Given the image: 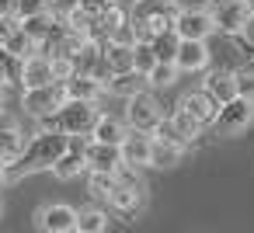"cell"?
<instances>
[{
  "instance_id": "6da1fadb",
  "label": "cell",
  "mask_w": 254,
  "mask_h": 233,
  "mask_svg": "<svg viewBox=\"0 0 254 233\" xmlns=\"http://www.w3.org/2000/svg\"><path fill=\"white\" fill-rule=\"evenodd\" d=\"M66 146H70V136H66V132H56V129H39V132L28 139L25 153H21V157L7 167L11 181H14V177H21V174L53 171V167H56V160L66 153Z\"/></svg>"
},
{
  "instance_id": "7a4b0ae2",
  "label": "cell",
  "mask_w": 254,
  "mask_h": 233,
  "mask_svg": "<svg viewBox=\"0 0 254 233\" xmlns=\"http://www.w3.org/2000/svg\"><path fill=\"white\" fill-rule=\"evenodd\" d=\"M178 14H181L178 0H136V7L129 14L136 42H153V35L171 32L174 21H178Z\"/></svg>"
},
{
  "instance_id": "3957f363",
  "label": "cell",
  "mask_w": 254,
  "mask_h": 233,
  "mask_svg": "<svg viewBox=\"0 0 254 233\" xmlns=\"http://www.w3.org/2000/svg\"><path fill=\"white\" fill-rule=\"evenodd\" d=\"M98 115H101V112H98V101L66 98L63 108H56L53 115H46V118H39V122H42V129H56V132H66L70 139H77V136H91Z\"/></svg>"
},
{
  "instance_id": "277c9868",
  "label": "cell",
  "mask_w": 254,
  "mask_h": 233,
  "mask_svg": "<svg viewBox=\"0 0 254 233\" xmlns=\"http://www.w3.org/2000/svg\"><path fill=\"white\" fill-rule=\"evenodd\" d=\"M66 98H70L66 87H63L60 80H53V84H42V87H25L21 108H25V115H32V118H46V115H53L56 108H63Z\"/></svg>"
},
{
  "instance_id": "5b68a950",
  "label": "cell",
  "mask_w": 254,
  "mask_h": 233,
  "mask_svg": "<svg viewBox=\"0 0 254 233\" xmlns=\"http://www.w3.org/2000/svg\"><path fill=\"white\" fill-rule=\"evenodd\" d=\"M126 122L129 129H139V132H157L160 122H164V112H160V101L146 91L126 98Z\"/></svg>"
},
{
  "instance_id": "8992f818",
  "label": "cell",
  "mask_w": 254,
  "mask_h": 233,
  "mask_svg": "<svg viewBox=\"0 0 254 233\" xmlns=\"http://www.w3.org/2000/svg\"><path fill=\"white\" fill-rule=\"evenodd\" d=\"M251 122H254V101L244 98V94H237V98H230V101L219 105V115H216L212 125H216L219 136H240Z\"/></svg>"
},
{
  "instance_id": "52a82bcc",
  "label": "cell",
  "mask_w": 254,
  "mask_h": 233,
  "mask_svg": "<svg viewBox=\"0 0 254 233\" xmlns=\"http://www.w3.org/2000/svg\"><path fill=\"white\" fill-rule=\"evenodd\" d=\"M209 11H212L216 32H226V35H240L247 18L254 14L251 0H209Z\"/></svg>"
},
{
  "instance_id": "ba28073f",
  "label": "cell",
  "mask_w": 254,
  "mask_h": 233,
  "mask_svg": "<svg viewBox=\"0 0 254 233\" xmlns=\"http://www.w3.org/2000/svg\"><path fill=\"white\" fill-rule=\"evenodd\" d=\"M77 216L80 212L73 205H66V202H46L35 212V226L46 230V233H73L77 230Z\"/></svg>"
},
{
  "instance_id": "9c48e42d",
  "label": "cell",
  "mask_w": 254,
  "mask_h": 233,
  "mask_svg": "<svg viewBox=\"0 0 254 233\" xmlns=\"http://www.w3.org/2000/svg\"><path fill=\"white\" fill-rule=\"evenodd\" d=\"M174 32L181 39H209L216 32V21H212V11L209 7H181L178 21H174Z\"/></svg>"
},
{
  "instance_id": "30bf717a",
  "label": "cell",
  "mask_w": 254,
  "mask_h": 233,
  "mask_svg": "<svg viewBox=\"0 0 254 233\" xmlns=\"http://www.w3.org/2000/svg\"><path fill=\"white\" fill-rule=\"evenodd\" d=\"M25 146H28V143H25V132H21L18 118L0 108V164L11 167V164L25 153Z\"/></svg>"
},
{
  "instance_id": "8fae6325",
  "label": "cell",
  "mask_w": 254,
  "mask_h": 233,
  "mask_svg": "<svg viewBox=\"0 0 254 233\" xmlns=\"http://www.w3.org/2000/svg\"><path fill=\"white\" fill-rule=\"evenodd\" d=\"M84 157H87V171H101V174H119V167L126 164L122 160V146L115 143H84Z\"/></svg>"
},
{
  "instance_id": "7c38bea8",
  "label": "cell",
  "mask_w": 254,
  "mask_h": 233,
  "mask_svg": "<svg viewBox=\"0 0 254 233\" xmlns=\"http://www.w3.org/2000/svg\"><path fill=\"white\" fill-rule=\"evenodd\" d=\"M122 160L132 167H153V132L129 129V136L122 139Z\"/></svg>"
},
{
  "instance_id": "4fadbf2b",
  "label": "cell",
  "mask_w": 254,
  "mask_h": 233,
  "mask_svg": "<svg viewBox=\"0 0 254 233\" xmlns=\"http://www.w3.org/2000/svg\"><path fill=\"white\" fill-rule=\"evenodd\" d=\"M174 63H178V70H181V73H198V70H205V66H209L205 39H181Z\"/></svg>"
},
{
  "instance_id": "5bb4252c",
  "label": "cell",
  "mask_w": 254,
  "mask_h": 233,
  "mask_svg": "<svg viewBox=\"0 0 254 233\" xmlns=\"http://www.w3.org/2000/svg\"><path fill=\"white\" fill-rule=\"evenodd\" d=\"M178 108H185V112H191L202 125H212L216 122V115H219V101L202 87V91H188L181 101H178Z\"/></svg>"
},
{
  "instance_id": "9a60e30c",
  "label": "cell",
  "mask_w": 254,
  "mask_h": 233,
  "mask_svg": "<svg viewBox=\"0 0 254 233\" xmlns=\"http://www.w3.org/2000/svg\"><path fill=\"white\" fill-rule=\"evenodd\" d=\"M56 73H53V56L49 53H35L32 59H25V70H21V87H42V84H53Z\"/></svg>"
},
{
  "instance_id": "2e32d148",
  "label": "cell",
  "mask_w": 254,
  "mask_h": 233,
  "mask_svg": "<svg viewBox=\"0 0 254 233\" xmlns=\"http://www.w3.org/2000/svg\"><path fill=\"white\" fill-rule=\"evenodd\" d=\"M63 87H66V94L77 98V101H101L105 91H108V84L98 80V77H91V73H73Z\"/></svg>"
},
{
  "instance_id": "e0dca14e",
  "label": "cell",
  "mask_w": 254,
  "mask_h": 233,
  "mask_svg": "<svg viewBox=\"0 0 254 233\" xmlns=\"http://www.w3.org/2000/svg\"><path fill=\"white\" fill-rule=\"evenodd\" d=\"M143 202H146V188H143V184H122V181H119V188H115L112 198H108V205H112L115 212H126V216L139 212Z\"/></svg>"
},
{
  "instance_id": "ac0fdd59",
  "label": "cell",
  "mask_w": 254,
  "mask_h": 233,
  "mask_svg": "<svg viewBox=\"0 0 254 233\" xmlns=\"http://www.w3.org/2000/svg\"><path fill=\"white\" fill-rule=\"evenodd\" d=\"M80 171H87V157H84V143H70L66 146V153L56 160V167H53V174L60 177V181H73V177H80Z\"/></svg>"
},
{
  "instance_id": "d6986e66",
  "label": "cell",
  "mask_w": 254,
  "mask_h": 233,
  "mask_svg": "<svg viewBox=\"0 0 254 233\" xmlns=\"http://www.w3.org/2000/svg\"><path fill=\"white\" fill-rule=\"evenodd\" d=\"M105 59H108V66H112V73L136 70V46H132V42L108 39V42H105Z\"/></svg>"
},
{
  "instance_id": "ffe728a7",
  "label": "cell",
  "mask_w": 254,
  "mask_h": 233,
  "mask_svg": "<svg viewBox=\"0 0 254 233\" xmlns=\"http://www.w3.org/2000/svg\"><path fill=\"white\" fill-rule=\"evenodd\" d=\"M146 87H150V77L139 73V70L112 73V80H108V94H115V98H132V94H139V91H146Z\"/></svg>"
},
{
  "instance_id": "44dd1931",
  "label": "cell",
  "mask_w": 254,
  "mask_h": 233,
  "mask_svg": "<svg viewBox=\"0 0 254 233\" xmlns=\"http://www.w3.org/2000/svg\"><path fill=\"white\" fill-rule=\"evenodd\" d=\"M126 136H129V122L112 118V115H98V122H94V129H91V139H98V143H115V146H122Z\"/></svg>"
},
{
  "instance_id": "7402d4cb",
  "label": "cell",
  "mask_w": 254,
  "mask_h": 233,
  "mask_svg": "<svg viewBox=\"0 0 254 233\" xmlns=\"http://www.w3.org/2000/svg\"><path fill=\"white\" fill-rule=\"evenodd\" d=\"M126 21H129V14H126L119 4H112L105 14H98V18H94V35H91V39H98V42H108V39H112V35H115V32H119Z\"/></svg>"
},
{
  "instance_id": "603a6c76",
  "label": "cell",
  "mask_w": 254,
  "mask_h": 233,
  "mask_svg": "<svg viewBox=\"0 0 254 233\" xmlns=\"http://www.w3.org/2000/svg\"><path fill=\"white\" fill-rule=\"evenodd\" d=\"M205 91L223 105V101H230V98H237V73H226V70H212L209 77H205Z\"/></svg>"
},
{
  "instance_id": "cb8c5ba5",
  "label": "cell",
  "mask_w": 254,
  "mask_h": 233,
  "mask_svg": "<svg viewBox=\"0 0 254 233\" xmlns=\"http://www.w3.org/2000/svg\"><path fill=\"white\" fill-rule=\"evenodd\" d=\"M4 49H7V53H14L18 59H32L35 53H42V42H39L32 32H25V25H21V32H14V35L4 42Z\"/></svg>"
},
{
  "instance_id": "d4e9b609",
  "label": "cell",
  "mask_w": 254,
  "mask_h": 233,
  "mask_svg": "<svg viewBox=\"0 0 254 233\" xmlns=\"http://www.w3.org/2000/svg\"><path fill=\"white\" fill-rule=\"evenodd\" d=\"M181 157H185V143L153 136V167H174V164H181Z\"/></svg>"
},
{
  "instance_id": "484cf974",
  "label": "cell",
  "mask_w": 254,
  "mask_h": 233,
  "mask_svg": "<svg viewBox=\"0 0 254 233\" xmlns=\"http://www.w3.org/2000/svg\"><path fill=\"white\" fill-rule=\"evenodd\" d=\"M56 11L49 7V11H39V14H28V18H21V25H25V32H32L42 46H46V39L56 32V18H53Z\"/></svg>"
},
{
  "instance_id": "4316f807",
  "label": "cell",
  "mask_w": 254,
  "mask_h": 233,
  "mask_svg": "<svg viewBox=\"0 0 254 233\" xmlns=\"http://www.w3.org/2000/svg\"><path fill=\"white\" fill-rule=\"evenodd\" d=\"M171 125H174V132H178L185 143H195L198 132H202V122H198L191 112H185V108H178V112L171 115Z\"/></svg>"
},
{
  "instance_id": "83f0119b",
  "label": "cell",
  "mask_w": 254,
  "mask_h": 233,
  "mask_svg": "<svg viewBox=\"0 0 254 233\" xmlns=\"http://www.w3.org/2000/svg\"><path fill=\"white\" fill-rule=\"evenodd\" d=\"M77 230H80V233H105V230H108V212L98 209V205L80 209V216H77Z\"/></svg>"
},
{
  "instance_id": "f1b7e54d",
  "label": "cell",
  "mask_w": 254,
  "mask_h": 233,
  "mask_svg": "<svg viewBox=\"0 0 254 233\" xmlns=\"http://www.w3.org/2000/svg\"><path fill=\"white\" fill-rule=\"evenodd\" d=\"M153 53H157V59H164V63H174V56H178V46H181V35L171 28V32H160V35H153Z\"/></svg>"
},
{
  "instance_id": "f546056e",
  "label": "cell",
  "mask_w": 254,
  "mask_h": 233,
  "mask_svg": "<svg viewBox=\"0 0 254 233\" xmlns=\"http://www.w3.org/2000/svg\"><path fill=\"white\" fill-rule=\"evenodd\" d=\"M115 188H119V174H101V171H91V177H87V191H91L94 198L108 202Z\"/></svg>"
},
{
  "instance_id": "4dcf8cb0",
  "label": "cell",
  "mask_w": 254,
  "mask_h": 233,
  "mask_svg": "<svg viewBox=\"0 0 254 233\" xmlns=\"http://www.w3.org/2000/svg\"><path fill=\"white\" fill-rule=\"evenodd\" d=\"M178 73H181L178 63H164V59H157V66H153L146 77H150V87H171V84L178 80Z\"/></svg>"
},
{
  "instance_id": "1f68e13d",
  "label": "cell",
  "mask_w": 254,
  "mask_h": 233,
  "mask_svg": "<svg viewBox=\"0 0 254 233\" xmlns=\"http://www.w3.org/2000/svg\"><path fill=\"white\" fill-rule=\"evenodd\" d=\"M153 66H157L153 46H150V42H136V70H139V73H150Z\"/></svg>"
},
{
  "instance_id": "d6a6232c",
  "label": "cell",
  "mask_w": 254,
  "mask_h": 233,
  "mask_svg": "<svg viewBox=\"0 0 254 233\" xmlns=\"http://www.w3.org/2000/svg\"><path fill=\"white\" fill-rule=\"evenodd\" d=\"M53 73H56L60 84H66V80L77 73V59H73V56H53Z\"/></svg>"
},
{
  "instance_id": "836d02e7",
  "label": "cell",
  "mask_w": 254,
  "mask_h": 233,
  "mask_svg": "<svg viewBox=\"0 0 254 233\" xmlns=\"http://www.w3.org/2000/svg\"><path fill=\"white\" fill-rule=\"evenodd\" d=\"M237 94H244V98L254 101V63L244 66V70H237Z\"/></svg>"
},
{
  "instance_id": "e575fe53",
  "label": "cell",
  "mask_w": 254,
  "mask_h": 233,
  "mask_svg": "<svg viewBox=\"0 0 254 233\" xmlns=\"http://www.w3.org/2000/svg\"><path fill=\"white\" fill-rule=\"evenodd\" d=\"M14 32H21V14H0V46H4Z\"/></svg>"
},
{
  "instance_id": "d590c367",
  "label": "cell",
  "mask_w": 254,
  "mask_h": 233,
  "mask_svg": "<svg viewBox=\"0 0 254 233\" xmlns=\"http://www.w3.org/2000/svg\"><path fill=\"white\" fill-rule=\"evenodd\" d=\"M53 0H18V14L28 18V14H39V11H49Z\"/></svg>"
},
{
  "instance_id": "8d00e7d4",
  "label": "cell",
  "mask_w": 254,
  "mask_h": 233,
  "mask_svg": "<svg viewBox=\"0 0 254 233\" xmlns=\"http://www.w3.org/2000/svg\"><path fill=\"white\" fill-rule=\"evenodd\" d=\"M112 4H115V0H80V11H87L91 18H98V14H105Z\"/></svg>"
},
{
  "instance_id": "74e56055",
  "label": "cell",
  "mask_w": 254,
  "mask_h": 233,
  "mask_svg": "<svg viewBox=\"0 0 254 233\" xmlns=\"http://www.w3.org/2000/svg\"><path fill=\"white\" fill-rule=\"evenodd\" d=\"M240 35H244V42H247V46L254 49V14L247 18V25H244V32H240Z\"/></svg>"
},
{
  "instance_id": "f35d334b",
  "label": "cell",
  "mask_w": 254,
  "mask_h": 233,
  "mask_svg": "<svg viewBox=\"0 0 254 233\" xmlns=\"http://www.w3.org/2000/svg\"><path fill=\"white\" fill-rule=\"evenodd\" d=\"M0 14H18V0H0Z\"/></svg>"
},
{
  "instance_id": "ab89813d",
  "label": "cell",
  "mask_w": 254,
  "mask_h": 233,
  "mask_svg": "<svg viewBox=\"0 0 254 233\" xmlns=\"http://www.w3.org/2000/svg\"><path fill=\"white\" fill-rule=\"evenodd\" d=\"M0 84H4V87L11 84V77H7V66H4V49H0Z\"/></svg>"
},
{
  "instance_id": "60d3db41",
  "label": "cell",
  "mask_w": 254,
  "mask_h": 233,
  "mask_svg": "<svg viewBox=\"0 0 254 233\" xmlns=\"http://www.w3.org/2000/svg\"><path fill=\"white\" fill-rule=\"evenodd\" d=\"M0 108H4V84H0Z\"/></svg>"
},
{
  "instance_id": "b9f144b4",
  "label": "cell",
  "mask_w": 254,
  "mask_h": 233,
  "mask_svg": "<svg viewBox=\"0 0 254 233\" xmlns=\"http://www.w3.org/2000/svg\"><path fill=\"white\" fill-rule=\"evenodd\" d=\"M0 216H4V205H0Z\"/></svg>"
}]
</instances>
